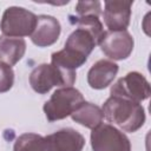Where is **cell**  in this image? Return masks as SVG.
<instances>
[{
  "label": "cell",
  "mask_w": 151,
  "mask_h": 151,
  "mask_svg": "<svg viewBox=\"0 0 151 151\" xmlns=\"http://www.w3.org/2000/svg\"><path fill=\"white\" fill-rule=\"evenodd\" d=\"M103 114L125 132H134L144 125L145 111L139 103L111 96L103 105Z\"/></svg>",
  "instance_id": "6da1fadb"
},
{
  "label": "cell",
  "mask_w": 151,
  "mask_h": 151,
  "mask_svg": "<svg viewBox=\"0 0 151 151\" xmlns=\"http://www.w3.org/2000/svg\"><path fill=\"white\" fill-rule=\"evenodd\" d=\"M14 83V72L11 66L0 61V93L11 90Z\"/></svg>",
  "instance_id": "ac0fdd59"
},
{
  "label": "cell",
  "mask_w": 151,
  "mask_h": 151,
  "mask_svg": "<svg viewBox=\"0 0 151 151\" xmlns=\"http://www.w3.org/2000/svg\"><path fill=\"white\" fill-rule=\"evenodd\" d=\"M14 151H46L44 137L35 133H24L14 143Z\"/></svg>",
  "instance_id": "e0dca14e"
},
{
  "label": "cell",
  "mask_w": 151,
  "mask_h": 151,
  "mask_svg": "<svg viewBox=\"0 0 151 151\" xmlns=\"http://www.w3.org/2000/svg\"><path fill=\"white\" fill-rule=\"evenodd\" d=\"M132 4V1L124 0L105 1L104 22L109 31H126L130 24Z\"/></svg>",
  "instance_id": "9c48e42d"
},
{
  "label": "cell",
  "mask_w": 151,
  "mask_h": 151,
  "mask_svg": "<svg viewBox=\"0 0 151 151\" xmlns=\"http://www.w3.org/2000/svg\"><path fill=\"white\" fill-rule=\"evenodd\" d=\"M93 151H131L129 138L110 124H100L91 132Z\"/></svg>",
  "instance_id": "5b68a950"
},
{
  "label": "cell",
  "mask_w": 151,
  "mask_h": 151,
  "mask_svg": "<svg viewBox=\"0 0 151 151\" xmlns=\"http://www.w3.org/2000/svg\"><path fill=\"white\" fill-rule=\"evenodd\" d=\"M150 84L146 78L138 72H130L117 80L111 87V96L125 98L136 103L145 100L150 96Z\"/></svg>",
  "instance_id": "8992f818"
},
{
  "label": "cell",
  "mask_w": 151,
  "mask_h": 151,
  "mask_svg": "<svg viewBox=\"0 0 151 151\" xmlns=\"http://www.w3.org/2000/svg\"><path fill=\"white\" fill-rule=\"evenodd\" d=\"M76 12L79 17L81 15H96L100 14V2L99 1H79L76 6Z\"/></svg>",
  "instance_id": "d6986e66"
},
{
  "label": "cell",
  "mask_w": 151,
  "mask_h": 151,
  "mask_svg": "<svg viewBox=\"0 0 151 151\" xmlns=\"http://www.w3.org/2000/svg\"><path fill=\"white\" fill-rule=\"evenodd\" d=\"M72 119L87 127V129H94L97 127L98 125L101 124L103 119H104V114H103V110L92 104V103H87V101H84L72 114H71Z\"/></svg>",
  "instance_id": "5bb4252c"
},
{
  "label": "cell",
  "mask_w": 151,
  "mask_h": 151,
  "mask_svg": "<svg viewBox=\"0 0 151 151\" xmlns=\"http://www.w3.org/2000/svg\"><path fill=\"white\" fill-rule=\"evenodd\" d=\"M98 45L110 59L123 60L131 54L134 41L127 31H107Z\"/></svg>",
  "instance_id": "52a82bcc"
},
{
  "label": "cell",
  "mask_w": 151,
  "mask_h": 151,
  "mask_svg": "<svg viewBox=\"0 0 151 151\" xmlns=\"http://www.w3.org/2000/svg\"><path fill=\"white\" fill-rule=\"evenodd\" d=\"M70 21L72 24H76L78 26V28H83V29L90 32L93 35V38L96 39L97 44H99L100 39L103 38V35L105 33L100 20L96 15H81V17L70 15Z\"/></svg>",
  "instance_id": "2e32d148"
},
{
  "label": "cell",
  "mask_w": 151,
  "mask_h": 151,
  "mask_svg": "<svg viewBox=\"0 0 151 151\" xmlns=\"http://www.w3.org/2000/svg\"><path fill=\"white\" fill-rule=\"evenodd\" d=\"M60 22L52 15H38L34 31L31 34L32 42L39 47L53 45L60 35Z\"/></svg>",
  "instance_id": "30bf717a"
},
{
  "label": "cell",
  "mask_w": 151,
  "mask_h": 151,
  "mask_svg": "<svg viewBox=\"0 0 151 151\" xmlns=\"http://www.w3.org/2000/svg\"><path fill=\"white\" fill-rule=\"evenodd\" d=\"M86 60L87 58L79 55L72 51H68L66 48L52 53V57H51L52 65L70 72H76V70L80 67Z\"/></svg>",
  "instance_id": "9a60e30c"
},
{
  "label": "cell",
  "mask_w": 151,
  "mask_h": 151,
  "mask_svg": "<svg viewBox=\"0 0 151 151\" xmlns=\"http://www.w3.org/2000/svg\"><path fill=\"white\" fill-rule=\"evenodd\" d=\"M96 45L98 44L90 32L83 28H77L68 35L64 48L87 58L96 47Z\"/></svg>",
  "instance_id": "4fadbf2b"
},
{
  "label": "cell",
  "mask_w": 151,
  "mask_h": 151,
  "mask_svg": "<svg viewBox=\"0 0 151 151\" xmlns=\"http://www.w3.org/2000/svg\"><path fill=\"white\" fill-rule=\"evenodd\" d=\"M84 103L83 94L74 87H61L53 92L44 104V112L48 122H55L71 116Z\"/></svg>",
  "instance_id": "3957f363"
},
{
  "label": "cell",
  "mask_w": 151,
  "mask_h": 151,
  "mask_svg": "<svg viewBox=\"0 0 151 151\" xmlns=\"http://www.w3.org/2000/svg\"><path fill=\"white\" fill-rule=\"evenodd\" d=\"M44 143L46 151H81L85 139L73 129H61L44 137Z\"/></svg>",
  "instance_id": "ba28073f"
},
{
  "label": "cell",
  "mask_w": 151,
  "mask_h": 151,
  "mask_svg": "<svg viewBox=\"0 0 151 151\" xmlns=\"http://www.w3.org/2000/svg\"><path fill=\"white\" fill-rule=\"evenodd\" d=\"M76 81V72L65 71L52 64H41L29 74L32 88L40 93H47L53 86L70 87Z\"/></svg>",
  "instance_id": "7a4b0ae2"
},
{
  "label": "cell",
  "mask_w": 151,
  "mask_h": 151,
  "mask_svg": "<svg viewBox=\"0 0 151 151\" xmlns=\"http://www.w3.org/2000/svg\"><path fill=\"white\" fill-rule=\"evenodd\" d=\"M37 24V15L22 7H8L1 19L0 28L5 37L21 38L31 35Z\"/></svg>",
  "instance_id": "277c9868"
},
{
  "label": "cell",
  "mask_w": 151,
  "mask_h": 151,
  "mask_svg": "<svg viewBox=\"0 0 151 151\" xmlns=\"http://www.w3.org/2000/svg\"><path fill=\"white\" fill-rule=\"evenodd\" d=\"M118 73V65L107 59H100L92 65L87 73V83L92 88L103 90L107 87Z\"/></svg>",
  "instance_id": "8fae6325"
},
{
  "label": "cell",
  "mask_w": 151,
  "mask_h": 151,
  "mask_svg": "<svg viewBox=\"0 0 151 151\" xmlns=\"http://www.w3.org/2000/svg\"><path fill=\"white\" fill-rule=\"evenodd\" d=\"M26 42L22 38L0 37V60L1 63L13 66L25 54Z\"/></svg>",
  "instance_id": "7c38bea8"
}]
</instances>
